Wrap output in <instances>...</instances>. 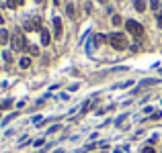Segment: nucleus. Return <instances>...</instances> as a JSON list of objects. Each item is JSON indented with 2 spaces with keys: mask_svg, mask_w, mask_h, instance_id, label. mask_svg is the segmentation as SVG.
Instances as JSON below:
<instances>
[{
  "mask_svg": "<svg viewBox=\"0 0 162 153\" xmlns=\"http://www.w3.org/2000/svg\"><path fill=\"white\" fill-rule=\"evenodd\" d=\"M10 104H12V102H10V100H6V102H2V104H0V108H2V110H4V108H10Z\"/></svg>",
  "mask_w": 162,
  "mask_h": 153,
  "instance_id": "17",
  "label": "nucleus"
},
{
  "mask_svg": "<svg viewBox=\"0 0 162 153\" xmlns=\"http://www.w3.org/2000/svg\"><path fill=\"white\" fill-rule=\"evenodd\" d=\"M109 45L113 47V49H117V51H123V49H127V37L123 35V33H113V35H109Z\"/></svg>",
  "mask_w": 162,
  "mask_h": 153,
  "instance_id": "1",
  "label": "nucleus"
},
{
  "mask_svg": "<svg viewBox=\"0 0 162 153\" xmlns=\"http://www.w3.org/2000/svg\"><path fill=\"white\" fill-rule=\"evenodd\" d=\"M92 106H94V100H88V102H86V104L82 106V115H86V112H88V110H90Z\"/></svg>",
  "mask_w": 162,
  "mask_h": 153,
  "instance_id": "11",
  "label": "nucleus"
},
{
  "mask_svg": "<svg viewBox=\"0 0 162 153\" xmlns=\"http://www.w3.org/2000/svg\"><path fill=\"white\" fill-rule=\"evenodd\" d=\"M19 65H21L23 70H27V68H31V57H21V61H19Z\"/></svg>",
  "mask_w": 162,
  "mask_h": 153,
  "instance_id": "7",
  "label": "nucleus"
},
{
  "mask_svg": "<svg viewBox=\"0 0 162 153\" xmlns=\"http://www.w3.org/2000/svg\"><path fill=\"white\" fill-rule=\"evenodd\" d=\"M12 47H14L17 51H21V49H27L29 45H27V41H25V37H23L21 33H17V35L12 37Z\"/></svg>",
  "mask_w": 162,
  "mask_h": 153,
  "instance_id": "3",
  "label": "nucleus"
},
{
  "mask_svg": "<svg viewBox=\"0 0 162 153\" xmlns=\"http://www.w3.org/2000/svg\"><path fill=\"white\" fill-rule=\"evenodd\" d=\"M8 41H10V35H8V31L0 29V43H8Z\"/></svg>",
  "mask_w": 162,
  "mask_h": 153,
  "instance_id": "9",
  "label": "nucleus"
},
{
  "mask_svg": "<svg viewBox=\"0 0 162 153\" xmlns=\"http://www.w3.org/2000/svg\"><path fill=\"white\" fill-rule=\"evenodd\" d=\"M25 31H41V21L39 19H29L25 23Z\"/></svg>",
  "mask_w": 162,
  "mask_h": 153,
  "instance_id": "4",
  "label": "nucleus"
},
{
  "mask_svg": "<svg viewBox=\"0 0 162 153\" xmlns=\"http://www.w3.org/2000/svg\"><path fill=\"white\" fill-rule=\"evenodd\" d=\"M133 6H135V10H138V12H144V10H146V2H144V0H135V2H133Z\"/></svg>",
  "mask_w": 162,
  "mask_h": 153,
  "instance_id": "8",
  "label": "nucleus"
},
{
  "mask_svg": "<svg viewBox=\"0 0 162 153\" xmlns=\"http://www.w3.org/2000/svg\"><path fill=\"white\" fill-rule=\"evenodd\" d=\"M125 27H127V31H129L133 37H144V27H142L138 21H125Z\"/></svg>",
  "mask_w": 162,
  "mask_h": 153,
  "instance_id": "2",
  "label": "nucleus"
},
{
  "mask_svg": "<svg viewBox=\"0 0 162 153\" xmlns=\"http://www.w3.org/2000/svg\"><path fill=\"white\" fill-rule=\"evenodd\" d=\"M49 41H51L49 31H47V29H41V43H43V45H49Z\"/></svg>",
  "mask_w": 162,
  "mask_h": 153,
  "instance_id": "6",
  "label": "nucleus"
},
{
  "mask_svg": "<svg viewBox=\"0 0 162 153\" xmlns=\"http://www.w3.org/2000/svg\"><path fill=\"white\" fill-rule=\"evenodd\" d=\"M156 82H158V80H144L142 86H152V84H156Z\"/></svg>",
  "mask_w": 162,
  "mask_h": 153,
  "instance_id": "16",
  "label": "nucleus"
},
{
  "mask_svg": "<svg viewBox=\"0 0 162 153\" xmlns=\"http://www.w3.org/2000/svg\"><path fill=\"white\" fill-rule=\"evenodd\" d=\"M60 129H62V127H60V125H53V127H51V129H49V135H51V133H58V131H60Z\"/></svg>",
  "mask_w": 162,
  "mask_h": 153,
  "instance_id": "18",
  "label": "nucleus"
},
{
  "mask_svg": "<svg viewBox=\"0 0 162 153\" xmlns=\"http://www.w3.org/2000/svg\"><path fill=\"white\" fill-rule=\"evenodd\" d=\"M144 153H156V151H154V147H146V149H144Z\"/></svg>",
  "mask_w": 162,
  "mask_h": 153,
  "instance_id": "21",
  "label": "nucleus"
},
{
  "mask_svg": "<svg viewBox=\"0 0 162 153\" xmlns=\"http://www.w3.org/2000/svg\"><path fill=\"white\" fill-rule=\"evenodd\" d=\"M53 2H55V4H58V2H60V0H53Z\"/></svg>",
  "mask_w": 162,
  "mask_h": 153,
  "instance_id": "23",
  "label": "nucleus"
},
{
  "mask_svg": "<svg viewBox=\"0 0 162 153\" xmlns=\"http://www.w3.org/2000/svg\"><path fill=\"white\" fill-rule=\"evenodd\" d=\"M160 116H162L160 112H154V115H152V120H158V118H160Z\"/></svg>",
  "mask_w": 162,
  "mask_h": 153,
  "instance_id": "20",
  "label": "nucleus"
},
{
  "mask_svg": "<svg viewBox=\"0 0 162 153\" xmlns=\"http://www.w3.org/2000/svg\"><path fill=\"white\" fill-rule=\"evenodd\" d=\"M35 2H43V0H35Z\"/></svg>",
  "mask_w": 162,
  "mask_h": 153,
  "instance_id": "25",
  "label": "nucleus"
},
{
  "mask_svg": "<svg viewBox=\"0 0 162 153\" xmlns=\"http://www.w3.org/2000/svg\"><path fill=\"white\" fill-rule=\"evenodd\" d=\"M92 41H94V45H101V43H105V41H107V37H105V35H94Z\"/></svg>",
  "mask_w": 162,
  "mask_h": 153,
  "instance_id": "12",
  "label": "nucleus"
},
{
  "mask_svg": "<svg viewBox=\"0 0 162 153\" xmlns=\"http://www.w3.org/2000/svg\"><path fill=\"white\" fill-rule=\"evenodd\" d=\"M4 61H6V63L12 61V53H10V51H4Z\"/></svg>",
  "mask_w": 162,
  "mask_h": 153,
  "instance_id": "15",
  "label": "nucleus"
},
{
  "mask_svg": "<svg viewBox=\"0 0 162 153\" xmlns=\"http://www.w3.org/2000/svg\"><path fill=\"white\" fill-rule=\"evenodd\" d=\"M158 27L162 29V14H158Z\"/></svg>",
  "mask_w": 162,
  "mask_h": 153,
  "instance_id": "22",
  "label": "nucleus"
},
{
  "mask_svg": "<svg viewBox=\"0 0 162 153\" xmlns=\"http://www.w3.org/2000/svg\"><path fill=\"white\" fill-rule=\"evenodd\" d=\"M23 2H25V0H8L6 6H8V8H17V6H21Z\"/></svg>",
  "mask_w": 162,
  "mask_h": 153,
  "instance_id": "10",
  "label": "nucleus"
},
{
  "mask_svg": "<svg viewBox=\"0 0 162 153\" xmlns=\"http://www.w3.org/2000/svg\"><path fill=\"white\" fill-rule=\"evenodd\" d=\"M101 2H109V0H101Z\"/></svg>",
  "mask_w": 162,
  "mask_h": 153,
  "instance_id": "24",
  "label": "nucleus"
},
{
  "mask_svg": "<svg viewBox=\"0 0 162 153\" xmlns=\"http://www.w3.org/2000/svg\"><path fill=\"white\" fill-rule=\"evenodd\" d=\"M150 8L152 10H160V0H150Z\"/></svg>",
  "mask_w": 162,
  "mask_h": 153,
  "instance_id": "13",
  "label": "nucleus"
},
{
  "mask_svg": "<svg viewBox=\"0 0 162 153\" xmlns=\"http://www.w3.org/2000/svg\"><path fill=\"white\" fill-rule=\"evenodd\" d=\"M66 8H68V16H70V19H74V16H76V10H74V6H72V4H68Z\"/></svg>",
  "mask_w": 162,
  "mask_h": 153,
  "instance_id": "14",
  "label": "nucleus"
},
{
  "mask_svg": "<svg viewBox=\"0 0 162 153\" xmlns=\"http://www.w3.org/2000/svg\"><path fill=\"white\" fill-rule=\"evenodd\" d=\"M62 33H64V29H62V19H53V35L55 37H62Z\"/></svg>",
  "mask_w": 162,
  "mask_h": 153,
  "instance_id": "5",
  "label": "nucleus"
},
{
  "mask_svg": "<svg viewBox=\"0 0 162 153\" xmlns=\"http://www.w3.org/2000/svg\"><path fill=\"white\" fill-rule=\"evenodd\" d=\"M123 21H121V16H117V14H115V16H113V25H121Z\"/></svg>",
  "mask_w": 162,
  "mask_h": 153,
  "instance_id": "19",
  "label": "nucleus"
}]
</instances>
